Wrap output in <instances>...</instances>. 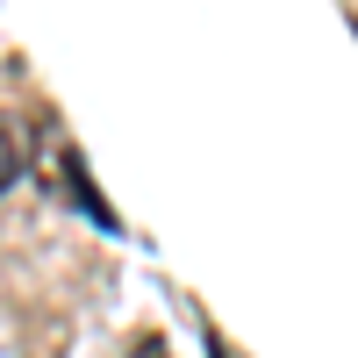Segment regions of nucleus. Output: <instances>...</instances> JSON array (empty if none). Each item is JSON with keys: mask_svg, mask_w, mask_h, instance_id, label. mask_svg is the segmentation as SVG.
<instances>
[{"mask_svg": "<svg viewBox=\"0 0 358 358\" xmlns=\"http://www.w3.org/2000/svg\"><path fill=\"white\" fill-rule=\"evenodd\" d=\"M22 179V151H15V129H8V115H0V194H8Z\"/></svg>", "mask_w": 358, "mask_h": 358, "instance_id": "1", "label": "nucleus"}]
</instances>
